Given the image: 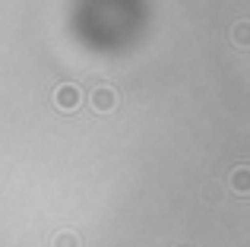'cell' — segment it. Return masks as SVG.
Listing matches in <instances>:
<instances>
[{
	"label": "cell",
	"mask_w": 250,
	"mask_h": 247,
	"mask_svg": "<svg viewBox=\"0 0 250 247\" xmlns=\"http://www.w3.org/2000/svg\"><path fill=\"white\" fill-rule=\"evenodd\" d=\"M80 102H83V92L73 86V82H63V86H57L54 105L61 108V111H76V108H80Z\"/></svg>",
	"instance_id": "1"
},
{
	"label": "cell",
	"mask_w": 250,
	"mask_h": 247,
	"mask_svg": "<svg viewBox=\"0 0 250 247\" xmlns=\"http://www.w3.org/2000/svg\"><path fill=\"white\" fill-rule=\"evenodd\" d=\"M92 108H95V111H102V114L114 111V108H117V92L111 86H98L95 92H92Z\"/></svg>",
	"instance_id": "2"
},
{
	"label": "cell",
	"mask_w": 250,
	"mask_h": 247,
	"mask_svg": "<svg viewBox=\"0 0 250 247\" xmlns=\"http://www.w3.org/2000/svg\"><path fill=\"white\" fill-rule=\"evenodd\" d=\"M51 247H80V238H76L73 231H57V235L51 238Z\"/></svg>",
	"instance_id": "3"
},
{
	"label": "cell",
	"mask_w": 250,
	"mask_h": 247,
	"mask_svg": "<svg viewBox=\"0 0 250 247\" xmlns=\"http://www.w3.org/2000/svg\"><path fill=\"white\" fill-rule=\"evenodd\" d=\"M231 187H234V193H241V197L250 190V184H247V168H238V171L231 174Z\"/></svg>",
	"instance_id": "4"
}]
</instances>
